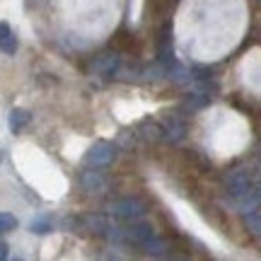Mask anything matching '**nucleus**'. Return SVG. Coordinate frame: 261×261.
Masks as SVG:
<instances>
[{"instance_id":"obj_1","label":"nucleus","mask_w":261,"mask_h":261,"mask_svg":"<svg viewBox=\"0 0 261 261\" xmlns=\"http://www.w3.org/2000/svg\"><path fill=\"white\" fill-rule=\"evenodd\" d=\"M225 189H227V196L242 211L259 205V189H256V184H252L249 172H244V169H230L225 174Z\"/></svg>"},{"instance_id":"obj_2","label":"nucleus","mask_w":261,"mask_h":261,"mask_svg":"<svg viewBox=\"0 0 261 261\" xmlns=\"http://www.w3.org/2000/svg\"><path fill=\"white\" fill-rule=\"evenodd\" d=\"M155 48H158V61L165 68H177V58H174V39H172V22H165L158 32L155 39Z\"/></svg>"},{"instance_id":"obj_3","label":"nucleus","mask_w":261,"mask_h":261,"mask_svg":"<svg viewBox=\"0 0 261 261\" xmlns=\"http://www.w3.org/2000/svg\"><path fill=\"white\" fill-rule=\"evenodd\" d=\"M114 158H116V148H114L112 143H107V140H99V143H94L92 148L85 152V165L87 167H107V165H112Z\"/></svg>"},{"instance_id":"obj_4","label":"nucleus","mask_w":261,"mask_h":261,"mask_svg":"<svg viewBox=\"0 0 261 261\" xmlns=\"http://www.w3.org/2000/svg\"><path fill=\"white\" fill-rule=\"evenodd\" d=\"M145 211L148 208L140 198H121V201L112 203V213L116 218H121V220H136L140 215H145Z\"/></svg>"},{"instance_id":"obj_5","label":"nucleus","mask_w":261,"mask_h":261,"mask_svg":"<svg viewBox=\"0 0 261 261\" xmlns=\"http://www.w3.org/2000/svg\"><path fill=\"white\" fill-rule=\"evenodd\" d=\"M184 136H187V123H184V119L167 116L165 123H162V138L169 140V143H179V140H184Z\"/></svg>"},{"instance_id":"obj_6","label":"nucleus","mask_w":261,"mask_h":261,"mask_svg":"<svg viewBox=\"0 0 261 261\" xmlns=\"http://www.w3.org/2000/svg\"><path fill=\"white\" fill-rule=\"evenodd\" d=\"M119 65H121V61H119V56H116V51L114 54H102V56L94 58V73L99 75H116L119 73Z\"/></svg>"},{"instance_id":"obj_7","label":"nucleus","mask_w":261,"mask_h":261,"mask_svg":"<svg viewBox=\"0 0 261 261\" xmlns=\"http://www.w3.org/2000/svg\"><path fill=\"white\" fill-rule=\"evenodd\" d=\"M152 234H155V232H152V227H150V225H145V223L130 225V227H126V230H123V237H126L128 242L138 244V247H143V244L148 242Z\"/></svg>"},{"instance_id":"obj_8","label":"nucleus","mask_w":261,"mask_h":261,"mask_svg":"<svg viewBox=\"0 0 261 261\" xmlns=\"http://www.w3.org/2000/svg\"><path fill=\"white\" fill-rule=\"evenodd\" d=\"M0 51L8 56L17 54V37L12 34L10 24H5V22H0Z\"/></svg>"},{"instance_id":"obj_9","label":"nucleus","mask_w":261,"mask_h":261,"mask_svg":"<svg viewBox=\"0 0 261 261\" xmlns=\"http://www.w3.org/2000/svg\"><path fill=\"white\" fill-rule=\"evenodd\" d=\"M138 133L145 140H150V143H152V140H160V138H162V126H160L158 121H150V119H145V121L138 126Z\"/></svg>"},{"instance_id":"obj_10","label":"nucleus","mask_w":261,"mask_h":261,"mask_svg":"<svg viewBox=\"0 0 261 261\" xmlns=\"http://www.w3.org/2000/svg\"><path fill=\"white\" fill-rule=\"evenodd\" d=\"M29 121H32V114L24 112V109H12L10 112V130L12 133H19Z\"/></svg>"},{"instance_id":"obj_11","label":"nucleus","mask_w":261,"mask_h":261,"mask_svg":"<svg viewBox=\"0 0 261 261\" xmlns=\"http://www.w3.org/2000/svg\"><path fill=\"white\" fill-rule=\"evenodd\" d=\"M85 191H102L104 189V177L99 172H85L83 179H80Z\"/></svg>"},{"instance_id":"obj_12","label":"nucleus","mask_w":261,"mask_h":261,"mask_svg":"<svg viewBox=\"0 0 261 261\" xmlns=\"http://www.w3.org/2000/svg\"><path fill=\"white\" fill-rule=\"evenodd\" d=\"M112 46H114V51H126V54H130V51H133V34H128L126 29H121V32L114 37Z\"/></svg>"},{"instance_id":"obj_13","label":"nucleus","mask_w":261,"mask_h":261,"mask_svg":"<svg viewBox=\"0 0 261 261\" xmlns=\"http://www.w3.org/2000/svg\"><path fill=\"white\" fill-rule=\"evenodd\" d=\"M85 225H87V230L94 234H107V227H109L104 215H87V218H85Z\"/></svg>"},{"instance_id":"obj_14","label":"nucleus","mask_w":261,"mask_h":261,"mask_svg":"<svg viewBox=\"0 0 261 261\" xmlns=\"http://www.w3.org/2000/svg\"><path fill=\"white\" fill-rule=\"evenodd\" d=\"M143 249L148 254H152V256H165V254H167V242H162V240H158V237L152 234L148 242L143 244Z\"/></svg>"},{"instance_id":"obj_15","label":"nucleus","mask_w":261,"mask_h":261,"mask_svg":"<svg viewBox=\"0 0 261 261\" xmlns=\"http://www.w3.org/2000/svg\"><path fill=\"white\" fill-rule=\"evenodd\" d=\"M259 208H249V211H244V223H247V227L252 230L254 234H259L261 232V223H259Z\"/></svg>"},{"instance_id":"obj_16","label":"nucleus","mask_w":261,"mask_h":261,"mask_svg":"<svg viewBox=\"0 0 261 261\" xmlns=\"http://www.w3.org/2000/svg\"><path fill=\"white\" fill-rule=\"evenodd\" d=\"M29 230L34 234H46V232H51V223H48L46 218H37V220H32Z\"/></svg>"},{"instance_id":"obj_17","label":"nucleus","mask_w":261,"mask_h":261,"mask_svg":"<svg viewBox=\"0 0 261 261\" xmlns=\"http://www.w3.org/2000/svg\"><path fill=\"white\" fill-rule=\"evenodd\" d=\"M17 227V220L12 218L10 213H0V232H10Z\"/></svg>"},{"instance_id":"obj_18","label":"nucleus","mask_w":261,"mask_h":261,"mask_svg":"<svg viewBox=\"0 0 261 261\" xmlns=\"http://www.w3.org/2000/svg\"><path fill=\"white\" fill-rule=\"evenodd\" d=\"M205 104H208V99H201V97H198V92L191 94V97L187 99V107L191 109V112H196V109H203Z\"/></svg>"},{"instance_id":"obj_19","label":"nucleus","mask_w":261,"mask_h":261,"mask_svg":"<svg viewBox=\"0 0 261 261\" xmlns=\"http://www.w3.org/2000/svg\"><path fill=\"white\" fill-rule=\"evenodd\" d=\"M3 259H8V244L0 240V261H3Z\"/></svg>"}]
</instances>
